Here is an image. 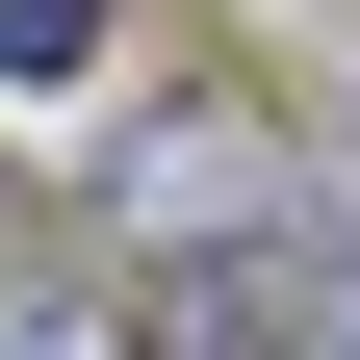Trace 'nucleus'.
<instances>
[{"label":"nucleus","mask_w":360,"mask_h":360,"mask_svg":"<svg viewBox=\"0 0 360 360\" xmlns=\"http://www.w3.org/2000/svg\"><path fill=\"white\" fill-rule=\"evenodd\" d=\"M103 52H129V0H0V103H77Z\"/></svg>","instance_id":"f257e3e1"}]
</instances>
